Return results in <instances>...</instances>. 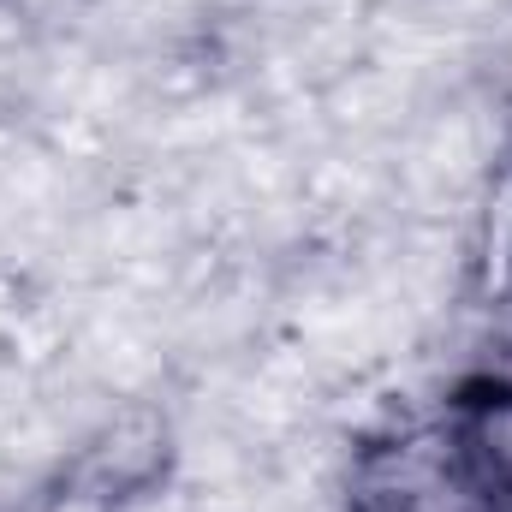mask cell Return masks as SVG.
Here are the masks:
<instances>
[{"mask_svg":"<svg viewBox=\"0 0 512 512\" xmlns=\"http://www.w3.org/2000/svg\"><path fill=\"white\" fill-rule=\"evenodd\" d=\"M465 447H471L477 471L489 477V489H495L501 501H512V382H501L477 411H471Z\"/></svg>","mask_w":512,"mask_h":512,"instance_id":"2","label":"cell"},{"mask_svg":"<svg viewBox=\"0 0 512 512\" xmlns=\"http://www.w3.org/2000/svg\"><path fill=\"white\" fill-rule=\"evenodd\" d=\"M24 512H126L108 489H96L90 477H78V471H54L30 501H24Z\"/></svg>","mask_w":512,"mask_h":512,"instance_id":"3","label":"cell"},{"mask_svg":"<svg viewBox=\"0 0 512 512\" xmlns=\"http://www.w3.org/2000/svg\"><path fill=\"white\" fill-rule=\"evenodd\" d=\"M173 465H179V423H173V411L161 399L137 393V399H114L96 417V429L78 441V459L66 471L90 477L120 507H131V501L167 489Z\"/></svg>","mask_w":512,"mask_h":512,"instance_id":"1","label":"cell"}]
</instances>
